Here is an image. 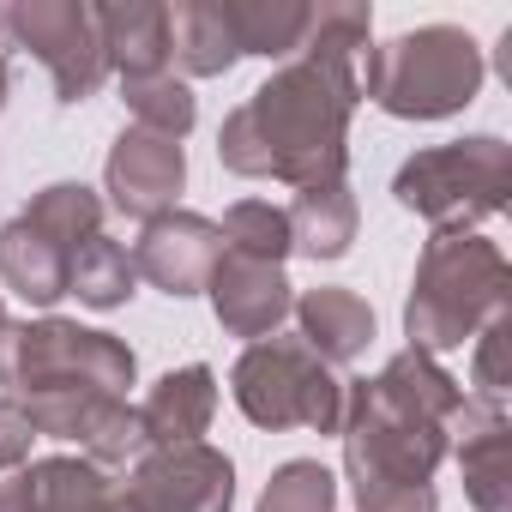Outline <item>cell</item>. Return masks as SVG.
I'll return each instance as SVG.
<instances>
[{
	"mask_svg": "<svg viewBox=\"0 0 512 512\" xmlns=\"http://www.w3.org/2000/svg\"><path fill=\"white\" fill-rule=\"evenodd\" d=\"M464 386L422 350H398L374 380L344 392V476L356 512H434V464Z\"/></svg>",
	"mask_w": 512,
	"mask_h": 512,
	"instance_id": "2",
	"label": "cell"
},
{
	"mask_svg": "<svg viewBox=\"0 0 512 512\" xmlns=\"http://www.w3.org/2000/svg\"><path fill=\"white\" fill-rule=\"evenodd\" d=\"M470 344H476V374H470V380H476V392H470V398H494V404H500V398H506V386H512V374H506L512 308H506V314H494V320H488Z\"/></svg>",
	"mask_w": 512,
	"mask_h": 512,
	"instance_id": "27",
	"label": "cell"
},
{
	"mask_svg": "<svg viewBox=\"0 0 512 512\" xmlns=\"http://www.w3.org/2000/svg\"><path fill=\"white\" fill-rule=\"evenodd\" d=\"M482 73L488 67H482V49L470 31L422 25V31H404V37L368 49L362 91L398 121H440V115H458L482 91Z\"/></svg>",
	"mask_w": 512,
	"mask_h": 512,
	"instance_id": "4",
	"label": "cell"
},
{
	"mask_svg": "<svg viewBox=\"0 0 512 512\" xmlns=\"http://www.w3.org/2000/svg\"><path fill=\"white\" fill-rule=\"evenodd\" d=\"M67 272H73V247H61L49 229H37L25 211L0 229V284L19 290L25 302L49 308L67 296Z\"/></svg>",
	"mask_w": 512,
	"mask_h": 512,
	"instance_id": "16",
	"label": "cell"
},
{
	"mask_svg": "<svg viewBox=\"0 0 512 512\" xmlns=\"http://www.w3.org/2000/svg\"><path fill=\"white\" fill-rule=\"evenodd\" d=\"M223 19H229V37L241 55H296L308 25H314V7L308 0H223Z\"/></svg>",
	"mask_w": 512,
	"mask_h": 512,
	"instance_id": "21",
	"label": "cell"
},
{
	"mask_svg": "<svg viewBox=\"0 0 512 512\" xmlns=\"http://www.w3.org/2000/svg\"><path fill=\"white\" fill-rule=\"evenodd\" d=\"M25 476L37 512H127L121 482H109V470H97L91 458H37L25 464Z\"/></svg>",
	"mask_w": 512,
	"mask_h": 512,
	"instance_id": "20",
	"label": "cell"
},
{
	"mask_svg": "<svg viewBox=\"0 0 512 512\" xmlns=\"http://www.w3.org/2000/svg\"><path fill=\"white\" fill-rule=\"evenodd\" d=\"M241 61L223 0H175L169 7V67L193 73V79H217Z\"/></svg>",
	"mask_w": 512,
	"mask_h": 512,
	"instance_id": "18",
	"label": "cell"
},
{
	"mask_svg": "<svg viewBox=\"0 0 512 512\" xmlns=\"http://www.w3.org/2000/svg\"><path fill=\"white\" fill-rule=\"evenodd\" d=\"M133 350L115 332H85L73 320H0V392H109L127 398Z\"/></svg>",
	"mask_w": 512,
	"mask_h": 512,
	"instance_id": "5",
	"label": "cell"
},
{
	"mask_svg": "<svg viewBox=\"0 0 512 512\" xmlns=\"http://www.w3.org/2000/svg\"><path fill=\"white\" fill-rule=\"evenodd\" d=\"M446 452H458L464 494L476 512H512V434H506V404L470 398L446 422Z\"/></svg>",
	"mask_w": 512,
	"mask_h": 512,
	"instance_id": "12",
	"label": "cell"
},
{
	"mask_svg": "<svg viewBox=\"0 0 512 512\" xmlns=\"http://www.w3.org/2000/svg\"><path fill=\"white\" fill-rule=\"evenodd\" d=\"M0 512H37V506H31V476H25V470H0Z\"/></svg>",
	"mask_w": 512,
	"mask_h": 512,
	"instance_id": "29",
	"label": "cell"
},
{
	"mask_svg": "<svg viewBox=\"0 0 512 512\" xmlns=\"http://www.w3.org/2000/svg\"><path fill=\"white\" fill-rule=\"evenodd\" d=\"M398 205L428 217L434 235H470L482 217L506 211V193H512V145L494 139V133H476V139H452V145H434V151H416L398 181H392Z\"/></svg>",
	"mask_w": 512,
	"mask_h": 512,
	"instance_id": "6",
	"label": "cell"
},
{
	"mask_svg": "<svg viewBox=\"0 0 512 512\" xmlns=\"http://www.w3.org/2000/svg\"><path fill=\"white\" fill-rule=\"evenodd\" d=\"M211 410H217V374H211L205 362L169 368V374L151 386V398L139 404L151 446H193V440L211 428Z\"/></svg>",
	"mask_w": 512,
	"mask_h": 512,
	"instance_id": "17",
	"label": "cell"
},
{
	"mask_svg": "<svg viewBox=\"0 0 512 512\" xmlns=\"http://www.w3.org/2000/svg\"><path fill=\"white\" fill-rule=\"evenodd\" d=\"M296 338L326 362V368H350L368 344H374V308L356 290H308L296 296Z\"/></svg>",
	"mask_w": 512,
	"mask_h": 512,
	"instance_id": "14",
	"label": "cell"
},
{
	"mask_svg": "<svg viewBox=\"0 0 512 512\" xmlns=\"http://www.w3.org/2000/svg\"><path fill=\"white\" fill-rule=\"evenodd\" d=\"M7 31H13V43H25L49 67L61 103H85L103 91L109 49H103L97 7H85V0H13Z\"/></svg>",
	"mask_w": 512,
	"mask_h": 512,
	"instance_id": "8",
	"label": "cell"
},
{
	"mask_svg": "<svg viewBox=\"0 0 512 512\" xmlns=\"http://www.w3.org/2000/svg\"><path fill=\"white\" fill-rule=\"evenodd\" d=\"M25 217L37 223V229H49L61 247H85L91 235H103V199L85 187V181H55V187H43L31 205H25Z\"/></svg>",
	"mask_w": 512,
	"mask_h": 512,
	"instance_id": "24",
	"label": "cell"
},
{
	"mask_svg": "<svg viewBox=\"0 0 512 512\" xmlns=\"http://www.w3.org/2000/svg\"><path fill=\"white\" fill-rule=\"evenodd\" d=\"M290 217V247H302L308 260H338L356 241V193L350 181H320V187H296Z\"/></svg>",
	"mask_w": 512,
	"mask_h": 512,
	"instance_id": "19",
	"label": "cell"
},
{
	"mask_svg": "<svg viewBox=\"0 0 512 512\" xmlns=\"http://www.w3.org/2000/svg\"><path fill=\"white\" fill-rule=\"evenodd\" d=\"M103 181H109V205L127 211V217H139V223L175 211V193H181V181H187L181 139H163V133H151V127H127V133L115 139V151H109Z\"/></svg>",
	"mask_w": 512,
	"mask_h": 512,
	"instance_id": "11",
	"label": "cell"
},
{
	"mask_svg": "<svg viewBox=\"0 0 512 512\" xmlns=\"http://www.w3.org/2000/svg\"><path fill=\"white\" fill-rule=\"evenodd\" d=\"M127 512H229L235 500V464L193 440V446H151L127 482H121Z\"/></svg>",
	"mask_w": 512,
	"mask_h": 512,
	"instance_id": "9",
	"label": "cell"
},
{
	"mask_svg": "<svg viewBox=\"0 0 512 512\" xmlns=\"http://www.w3.org/2000/svg\"><path fill=\"white\" fill-rule=\"evenodd\" d=\"M31 440H37V428L25 422V410L13 398H0V470H25L31 464Z\"/></svg>",
	"mask_w": 512,
	"mask_h": 512,
	"instance_id": "28",
	"label": "cell"
},
{
	"mask_svg": "<svg viewBox=\"0 0 512 512\" xmlns=\"http://www.w3.org/2000/svg\"><path fill=\"white\" fill-rule=\"evenodd\" d=\"M217 235H223V253H241V260H260V266H284V253H290V217L272 199L229 205Z\"/></svg>",
	"mask_w": 512,
	"mask_h": 512,
	"instance_id": "23",
	"label": "cell"
},
{
	"mask_svg": "<svg viewBox=\"0 0 512 512\" xmlns=\"http://www.w3.org/2000/svg\"><path fill=\"white\" fill-rule=\"evenodd\" d=\"M223 260V235L199 211H163L145 223L133 247V272L151 278L163 296H199L211 284V266Z\"/></svg>",
	"mask_w": 512,
	"mask_h": 512,
	"instance_id": "10",
	"label": "cell"
},
{
	"mask_svg": "<svg viewBox=\"0 0 512 512\" xmlns=\"http://www.w3.org/2000/svg\"><path fill=\"white\" fill-rule=\"evenodd\" d=\"M0 320H7V308H0Z\"/></svg>",
	"mask_w": 512,
	"mask_h": 512,
	"instance_id": "31",
	"label": "cell"
},
{
	"mask_svg": "<svg viewBox=\"0 0 512 512\" xmlns=\"http://www.w3.org/2000/svg\"><path fill=\"white\" fill-rule=\"evenodd\" d=\"M229 392L241 404V416L253 428H314V434H338L344 428V380L338 368H326L302 338H260L247 344Z\"/></svg>",
	"mask_w": 512,
	"mask_h": 512,
	"instance_id": "7",
	"label": "cell"
},
{
	"mask_svg": "<svg viewBox=\"0 0 512 512\" xmlns=\"http://www.w3.org/2000/svg\"><path fill=\"white\" fill-rule=\"evenodd\" d=\"M506 296H512V266L494 241L434 235L422 247L416 290H410V308H404L410 350L440 356V350L470 344L494 314H506Z\"/></svg>",
	"mask_w": 512,
	"mask_h": 512,
	"instance_id": "3",
	"label": "cell"
},
{
	"mask_svg": "<svg viewBox=\"0 0 512 512\" xmlns=\"http://www.w3.org/2000/svg\"><path fill=\"white\" fill-rule=\"evenodd\" d=\"M97 25H103V49H109V73H121V85L169 73V7H157V0L97 7Z\"/></svg>",
	"mask_w": 512,
	"mask_h": 512,
	"instance_id": "15",
	"label": "cell"
},
{
	"mask_svg": "<svg viewBox=\"0 0 512 512\" xmlns=\"http://www.w3.org/2000/svg\"><path fill=\"white\" fill-rule=\"evenodd\" d=\"M127 109H133V127H151V133H163V139H187V127H193V91L175 79V73H163V79H139V85H127Z\"/></svg>",
	"mask_w": 512,
	"mask_h": 512,
	"instance_id": "26",
	"label": "cell"
},
{
	"mask_svg": "<svg viewBox=\"0 0 512 512\" xmlns=\"http://www.w3.org/2000/svg\"><path fill=\"white\" fill-rule=\"evenodd\" d=\"M7 49H13V31H7V7H0V109H7V91H13V73H7Z\"/></svg>",
	"mask_w": 512,
	"mask_h": 512,
	"instance_id": "30",
	"label": "cell"
},
{
	"mask_svg": "<svg viewBox=\"0 0 512 512\" xmlns=\"http://www.w3.org/2000/svg\"><path fill=\"white\" fill-rule=\"evenodd\" d=\"M139 272H133V253L109 235H91L73 253V272H67V296H79L85 308H121L133 296Z\"/></svg>",
	"mask_w": 512,
	"mask_h": 512,
	"instance_id": "22",
	"label": "cell"
},
{
	"mask_svg": "<svg viewBox=\"0 0 512 512\" xmlns=\"http://www.w3.org/2000/svg\"><path fill=\"white\" fill-rule=\"evenodd\" d=\"M211 308H217V326L229 338H247L260 344L272 338L290 308H296V290L284 278V266H260V260H241V253H223V260L211 266Z\"/></svg>",
	"mask_w": 512,
	"mask_h": 512,
	"instance_id": "13",
	"label": "cell"
},
{
	"mask_svg": "<svg viewBox=\"0 0 512 512\" xmlns=\"http://www.w3.org/2000/svg\"><path fill=\"white\" fill-rule=\"evenodd\" d=\"M260 512H338V476L320 458H290L266 482Z\"/></svg>",
	"mask_w": 512,
	"mask_h": 512,
	"instance_id": "25",
	"label": "cell"
},
{
	"mask_svg": "<svg viewBox=\"0 0 512 512\" xmlns=\"http://www.w3.org/2000/svg\"><path fill=\"white\" fill-rule=\"evenodd\" d=\"M368 7L320 0L314 25L290 67H278L217 133V157L229 175L247 181H284V187H320L344 181L350 169V115L362 97V61H368Z\"/></svg>",
	"mask_w": 512,
	"mask_h": 512,
	"instance_id": "1",
	"label": "cell"
}]
</instances>
